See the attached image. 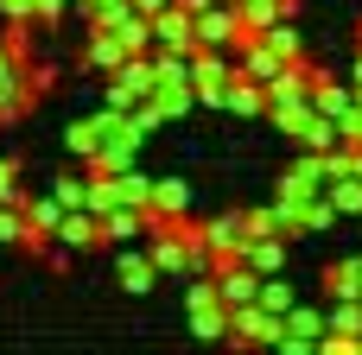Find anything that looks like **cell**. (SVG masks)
<instances>
[{
    "label": "cell",
    "mask_w": 362,
    "mask_h": 355,
    "mask_svg": "<svg viewBox=\"0 0 362 355\" xmlns=\"http://www.w3.org/2000/svg\"><path fill=\"white\" fill-rule=\"evenodd\" d=\"M153 89H159V64H153V51H134V57H127V64L108 76L102 102H108V108H140Z\"/></svg>",
    "instance_id": "cell-1"
},
{
    "label": "cell",
    "mask_w": 362,
    "mask_h": 355,
    "mask_svg": "<svg viewBox=\"0 0 362 355\" xmlns=\"http://www.w3.org/2000/svg\"><path fill=\"white\" fill-rule=\"evenodd\" d=\"M57 241H64V248H76V254H89V248H108V229H102V216H95V210H64Z\"/></svg>",
    "instance_id": "cell-11"
},
{
    "label": "cell",
    "mask_w": 362,
    "mask_h": 355,
    "mask_svg": "<svg viewBox=\"0 0 362 355\" xmlns=\"http://www.w3.org/2000/svg\"><path fill=\"white\" fill-rule=\"evenodd\" d=\"M140 146H146V133L134 127V114H127V108H108V140H102V152H95V172H134Z\"/></svg>",
    "instance_id": "cell-2"
},
{
    "label": "cell",
    "mask_w": 362,
    "mask_h": 355,
    "mask_svg": "<svg viewBox=\"0 0 362 355\" xmlns=\"http://www.w3.org/2000/svg\"><path fill=\"white\" fill-rule=\"evenodd\" d=\"M159 279H165V273H159L153 248H134V241H121V260H115V286H121L127 299H146Z\"/></svg>",
    "instance_id": "cell-5"
},
{
    "label": "cell",
    "mask_w": 362,
    "mask_h": 355,
    "mask_svg": "<svg viewBox=\"0 0 362 355\" xmlns=\"http://www.w3.org/2000/svg\"><path fill=\"white\" fill-rule=\"evenodd\" d=\"M286 241H293V235H248V241H242V260H248L255 273H286Z\"/></svg>",
    "instance_id": "cell-14"
},
{
    "label": "cell",
    "mask_w": 362,
    "mask_h": 355,
    "mask_svg": "<svg viewBox=\"0 0 362 355\" xmlns=\"http://www.w3.org/2000/svg\"><path fill=\"white\" fill-rule=\"evenodd\" d=\"M57 83H64V70H57V64H45V57H32V64H25V83H19V102H25V108H38L45 95H57Z\"/></svg>",
    "instance_id": "cell-18"
},
{
    "label": "cell",
    "mask_w": 362,
    "mask_h": 355,
    "mask_svg": "<svg viewBox=\"0 0 362 355\" xmlns=\"http://www.w3.org/2000/svg\"><path fill=\"white\" fill-rule=\"evenodd\" d=\"M325 184H331V159H325V152H305V146H299V159L280 172V197H286V203H305V197H318Z\"/></svg>",
    "instance_id": "cell-4"
},
{
    "label": "cell",
    "mask_w": 362,
    "mask_h": 355,
    "mask_svg": "<svg viewBox=\"0 0 362 355\" xmlns=\"http://www.w3.org/2000/svg\"><path fill=\"white\" fill-rule=\"evenodd\" d=\"M204 241H210L216 267L242 260V241H248V222H242V210H235V216H216V222H204Z\"/></svg>",
    "instance_id": "cell-12"
},
{
    "label": "cell",
    "mask_w": 362,
    "mask_h": 355,
    "mask_svg": "<svg viewBox=\"0 0 362 355\" xmlns=\"http://www.w3.org/2000/svg\"><path fill=\"white\" fill-rule=\"evenodd\" d=\"M25 222L32 229H45V235H57V222H64V203L45 191V197H25Z\"/></svg>",
    "instance_id": "cell-26"
},
{
    "label": "cell",
    "mask_w": 362,
    "mask_h": 355,
    "mask_svg": "<svg viewBox=\"0 0 362 355\" xmlns=\"http://www.w3.org/2000/svg\"><path fill=\"white\" fill-rule=\"evenodd\" d=\"M356 108H362V83H356Z\"/></svg>",
    "instance_id": "cell-38"
},
{
    "label": "cell",
    "mask_w": 362,
    "mask_h": 355,
    "mask_svg": "<svg viewBox=\"0 0 362 355\" xmlns=\"http://www.w3.org/2000/svg\"><path fill=\"white\" fill-rule=\"evenodd\" d=\"M19 235H25V210H19V203H0V241L19 248Z\"/></svg>",
    "instance_id": "cell-32"
},
{
    "label": "cell",
    "mask_w": 362,
    "mask_h": 355,
    "mask_svg": "<svg viewBox=\"0 0 362 355\" xmlns=\"http://www.w3.org/2000/svg\"><path fill=\"white\" fill-rule=\"evenodd\" d=\"M153 51H197V13H185L178 0L153 13Z\"/></svg>",
    "instance_id": "cell-7"
},
{
    "label": "cell",
    "mask_w": 362,
    "mask_h": 355,
    "mask_svg": "<svg viewBox=\"0 0 362 355\" xmlns=\"http://www.w3.org/2000/svg\"><path fill=\"white\" fill-rule=\"evenodd\" d=\"M102 229H108V241L121 248V241H134V235H146V229H153V216H146L140 203H121V210H108V216H102Z\"/></svg>",
    "instance_id": "cell-19"
},
{
    "label": "cell",
    "mask_w": 362,
    "mask_h": 355,
    "mask_svg": "<svg viewBox=\"0 0 362 355\" xmlns=\"http://www.w3.org/2000/svg\"><path fill=\"white\" fill-rule=\"evenodd\" d=\"M25 197H32V191L19 184V159H0V203H19V210H25Z\"/></svg>",
    "instance_id": "cell-31"
},
{
    "label": "cell",
    "mask_w": 362,
    "mask_h": 355,
    "mask_svg": "<svg viewBox=\"0 0 362 355\" xmlns=\"http://www.w3.org/2000/svg\"><path fill=\"white\" fill-rule=\"evenodd\" d=\"M102 140H108V102H102V114H76V121L64 127V146H70V152H76L83 165H95Z\"/></svg>",
    "instance_id": "cell-10"
},
{
    "label": "cell",
    "mask_w": 362,
    "mask_h": 355,
    "mask_svg": "<svg viewBox=\"0 0 362 355\" xmlns=\"http://www.w3.org/2000/svg\"><path fill=\"white\" fill-rule=\"evenodd\" d=\"M261 279H267V273H255L248 260H229V267H216V292H223V305H229V311L255 305V299H261Z\"/></svg>",
    "instance_id": "cell-9"
},
{
    "label": "cell",
    "mask_w": 362,
    "mask_h": 355,
    "mask_svg": "<svg viewBox=\"0 0 362 355\" xmlns=\"http://www.w3.org/2000/svg\"><path fill=\"white\" fill-rule=\"evenodd\" d=\"M70 13H76V0H32V19H38V32H57Z\"/></svg>",
    "instance_id": "cell-30"
},
{
    "label": "cell",
    "mask_w": 362,
    "mask_h": 355,
    "mask_svg": "<svg viewBox=\"0 0 362 355\" xmlns=\"http://www.w3.org/2000/svg\"><path fill=\"white\" fill-rule=\"evenodd\" d=\"M229 324H235L229 305H197V311H185V330H191L197 343H229Z\"/></svg>",
    "instance_id": "cell-15"
},
{
    "label": "cell",
    "mask_w": 362,
    "mask_h": 355,
    "mask_svg": "<svg viewBox=\"0 0 362 355\" xmlns=\"http://www.w3.org/2000/svg\"><path fill=\"white\" fill-rule=\"evenodd\" d=\"M286 13H293V19H299V0H286Z\"/></svg>",
    "instance_id": "cell-37"
},
{
    "label": "cell",
    "mask_w": 362,
    "mask_h": 355,
    "mask_svg": "<svg viewBox=\"0 0 362 355\" xmlns=\"http://www.w3.org/2000/svg\"><path fill=\"white\" fill-rule=\"evenodd\" d=\"M146 216H153V222H178V216H191V184H185V178H159Z\"/></svg>",
    "instance_id": "cell-13"
},
{
    "label": "cell",
    "mask_w": 362,
    "mask_h": 355,
    "mask_svg": "<svg viewBox=\"0 0 362 355\" xmlns=\"http://www.w3.org/2000/svg\"><path fill=\"white\" fill-rule=\"evenodd\" d=\"M51 197H57L64 210H89V165H83V172H64V178H51Z\"/></svg>",
    "instance_id": "cell-23"
},
{
    "label": "cell",
    "mask_w": 362,
    "mask_h": 355,
    "mask_svg": "<svg viewBox=\"0 0 362 355\" xmlns=\"http://www.w3.org/2000/svg\"><path fill=\"white\" fill-rule=\"evenodd\" d=\"M261 38H267V44H274V51H280L286 64H299V57H305V38H299V25H293V19H280V25H267Z\"/></svg>",
    "instance_id": "cell-25"
},
{
    "label": "cell",
    "mask_w": 362,
    "mask_h": 355,
    "mask_svg": "<svg viewBox=\"0 0 362 355\" xmlns=\"http://www.w3.org/2000/svg\"><path fill=\"white\" fill-rule=\"evenodd\" d=\"M0 19H32V0H0Z\"/></svg>",
    "instance_id": "cell-34"
},
{
    "label": "cell",
    "mask_w": 362,
    "mask_h": 355,
    "mask_svg": "<svg viewBox=\"0 0 362 355\" xmlns=\"http://www.w3.org/2000/svg\"><path fill=\"white\" fill-rule=\"evenodd\" d=\"M261 305H267V311H280V318H286V311H293V305H299V299H293V286H286V279H280V273H267V279H261Z\"/></svg>",
    "instance_id": "cell-29"
},
{
    "label": "cell",
    "mask_w": 362,
    "mask_h": 355,
    "mask_svg": "<svg viewBox=\"0 0 362 355\" xmlns=\"http://www.w3.org/2000/svg\"><path fill=\"white\" fill-rule=\"evenodd\" d=\"M235 38H242V6L235 0H210L197 13V44H229L235 51Z\"/></svg>",
    "instance_id": "cell-8"
},
{
    "label": "cell",
    "mask_w": 362,
    "mask_h": 355,
    "mask_svg": "<svg viewBox=\"0 0 362 355\" xmlns=\"http://www.w3.org/2000/svg\"><path fill=\"white\" fill-rule=\"evenodd\" d=\"M242 222H248V235H286V216H280V203H261V210H242Z\"/></svg>",
    "instance_id": "cell-27"
},
{
    "label": "cell",
    "mask_w": 362,
    "mask_h": 355,
    "mask_svg": "<svg viewBox=\"0 0 362 355\" xmlns=\"http://www.w3.org/2000/svg\"><path fill=\"white\" fill-rule=\"evenodd\" d=\"M153 102H159V114H165V121H185V114L197 108V83H159V89H153Z\"/></svg>",
    "instance_id": "cell-22"
},
{
    "label": "cell",
    "mask_w": 362,
    "mask_h": 355,
    "mask_svg": "<svg viewBox=\"0 0 362 355\" xmlns=\"http://www.w3.org/2000/svg\"><path fill=\"white\" fill-rule=\"evenodd\" d=\"M344 140H350V146H362V108H350V114H344Z\"/></svg>",
    "instance_id": "cell-33"
},
{
    "label": "cell",
    "mask_w": 362,
    "mask_h": 355,
    "mask_svg": "<svg viewBox=\"0 0 362 355\" xmlns=\"http://www.w3.org/2000/svg\"><path fill=\"white\" fill-rule=\"evenodd\" d=\"M153 184H159V178H146L140 165L121 172V203H140V210H146V203H153Z\"/></svg>",
    "instance_id": "cell-28"
},
{
    "label": "cell",
    "mask_w": 362,
    "mask_h": 355,
    "mask_svg": "<svg viewBox=\"0 0 362 355\" xmlns=\"http://www.w3.org/2000/svg\"><path fill=\"white\" fill-rule=\"evenodd\" d=\"M325 330H331V311H318V305H293V311H286V337H299V343L318 349Z\"/></svg>",
    "instance_id": "cell-21"
},
{
    "label": "cell",
    "mask_w": 362,
    "mask_h": 355,
    "mask_svg": "<svg viewBox=\"0 0 362 355\" xmlns=\"http://www.w3.org/2000/svg\"><path fill=\"white\" fill-rule=\"evenodd\" d=\"M229 114H235V121H267V83L235 76V83H229Z\"/></svg>",
    "instance_id": "cell-16"
},
{
    "label": "cell",
    "mask_w": 362,
    "mask_h": 355,
    "mask_svg": "<svg viewBox=\"0 0 362 355\" xmlns=\"http://www.w3.org/2000/svg\"><path fill=\"white\" fill-rule=\"evenodd\" d=\"M305 152H331V146H344V121H331V114H312L299 133H293Z\"/></svg>",
    "instance_id": "cell-20"
},
{
    "label": "cell",
    "mask_w": 362,
    "mask_h": 355,
    "mask_svg": "<svg viewBox=\"0 0 362 355\" xmlns=\"http://www.w3.org/2000/svg\"><path fill=\"white\" fill-rule=\"evenodd\" d=\"M280 337H286V318H280V311H267L261 299H255V305H242V311H235V324H229V343H235V349H280Z\"/></svg>",
    "instance_id": "cell-3"
},
{
    "label": "cell",
    "mask_w": 362,
    "mask_h": 355,
    "mask_svg": "<svg viewBox=\"0 0 362 355\" xmlns=\"http://www.w3.org/2000/svg\"><path fill=\"white\" fill-rule=\"evenodd\" d=\"M325 191H331V203H337L344 216H362V172H344V178H331Z\"/></svg>",
    "instance_id": "cell-24"
},
{
    "label": "cell",
    "mask_w": 362,
    "mask_h": 355,
    "mask_svg": "<svg viewBox=\"0 0 362 355\" xmlns=\"http://www.w3.org/2000/svg\"><path fill=\"white\" fill-rule=\"evenodd\" d=\"M134 6H140V13H146V19H153V13H165V6H172V0H134Z\"/></svg>",
    "instance_id": "cell-36"
},
{
    "label": "cell",
    "mask_w": 362,
    "mask_h": 355,
    "mask_svg": "<svg viewBox=\"0 0 362 355\" xmlns=\"http://www.w3.org/2000/svg\"><path fill=\"white\" fill-rule=\"evenodd\" d=\"M102 6H108V0H76V13H70V19H76V25H89V19H95Z\"/></svg>",
    "instance_id": "cell-35"
},
{
    "label": "cell",
    "mask_w": 362,
    "mask_h": 355,
    "mask_svg": "<svg viewBox=\"0 0 362 355\" xmlns=\"http://www.w3.org/2000/svg\"><path fill=\"white\" fill-rule=\"evenodd\" d=\"M127 57H134V44H127L121 32H108V25H89V32H83V70H95V76H115Z\"/></svg>",
    "instance_id": "cell-6"
},
{
    "label": "cell",
    "mask_w": 362,
    "mask_h": 355,
    "mask_svg": "<svg viewBox=\"0 0 362 355\" xmlns=\"http://www.w3.org/2000/svg\"><path fill=\"white\" fill-rule=\"evenodd\" d=\"M318 279H325V299H362V254H350V260H331Z\"/></svg>",
    "instance_id": "cell-17"
}]
</instances>
